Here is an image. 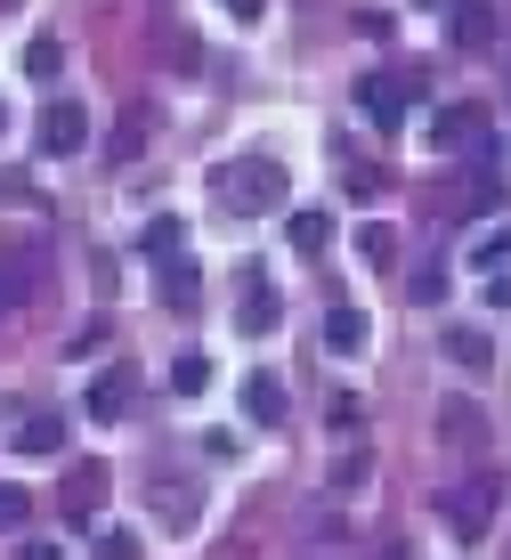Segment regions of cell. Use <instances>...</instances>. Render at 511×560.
I'll use <instances>...</instances> for the list:
<instances>
[{
    "mask_svg": "<svg viewBox=\"0 0 511 560\" xmlns=\"http://www.w3.org/2000/svg\"><path fill=\"white\" fill-rule=\"evenodd\" d=\"M439 422H446V431H455V439H471V422H479V415H471L463 398H446V415H439Z\"/></svg>",
    "mask_w": 511,
    "mask_h": 560,
    "instance_id": "cell-23",
    "label": "cell"
},
{
    "mask_svg": "<svg viewBox=\"0 0 511 560\" xmlns=\"http://www.w3.org/2000/svg\"><path fill=\"white\" fill-rule=\"evenodd\" d=\"M97 495H106V463H90V471H73V479H66V504L82 512V520H90V504H97Z\"/></svg>",
    "mask_w": 511,
    "mask_h": 560,
    "instance_id": "cell-16",
    "label": "cell"
},
{
    "mask_svg": "<svg viewBox=\"0 0 511 560\" xmlns=\"http://www.w3.org/2000/svg\"><path fill=\"white\" fill-rule=\"evenodd\" d=\"M33 139H42V154H82V147H90V106L49 98L42 122H33Z\"/></svg>",
    "mask_w": 511,
    "mask_h": 560,
    "instance_id": "cell-2",
    "label": "cell"
},
{
    "mask_svg": "<svg viewBox=\"0 0 511 560\" xmlns=\"http://www.w3.org/2000/svg\"><path fill=\"white\" fill-rule=\"evenodd\" d=\"M97 560H147V545L130 528H106V536H97Z\"/></svg>",
    "mask_w": 511,
    "mask_h": 560,
    "instance_id": "cell-20",
    "label": "cell"
},
{
    "mask_svg": "<svg viewBox=\"0 0 511 560\" xmlns=\"http://www.w3.org/2000/svg\"><path fill=\"white\" fill-rule=\"evenodd\" d=\"M9 447H16V455H57V447H66V415H25Z\"/></svg>",
    "mask_w": 511,
    "mask_h": 560,
    "instance_id": "cell-8",
    "label": "cell"
},
{
    "mask_svg": "<svg viewBox=\"0 0 511 560\" xmlns=\"http://www.w3.org/2000/svg\"><path fill=\"white\" fill-rule=\"evenodd\" d=\"M0 139H9V106H0Z\"/></svg>",
    "mask_w": 511,
    "mask_h": 560,
    "instance_id": "cell-27",
    "label": "cell"
},
{
    "mask_svg": "<svg viewBox=\"0 0 511 560\" xmlns=\"http://www.w3.org/2000/svg\"><path fill=\"white\" fill-rule=\"evenodd\" d=\"M211 203H220L228 220H268V211H284V163H268V154L220 163L211 171Z\"/></svg>",
    "mask_w": 511,
    "mask_h": 560,
    "instance_id": "cell-1",
    "label": "cell"
},
{
    "mask_svg": "<svg viewBox=\"0 0 511 560\" xmlns=\"http://www.w3.org/2000/svg\"><path fill=\"white\" fill-rule=\"evenodd\" d=\"M446 520H455V536H479L487 528V488L479 495H446Z\"/></svg>",
    "mask_w": 511,
    "mask_h": 560,
    "instance_id": "cell-18",
    "label": "cell"
},
{
    "mask_svg": "<svg viewBox=\"0 0 511 560\" xmlns=\"http://www.w3.org/2000/svg\"><path fill=\"white\" fill-rule=\"evenodd\" d=\"M439 350L455 358V365H471V374H487V365H496V350H487V334H479V325H446V341H439Z\"/></svg>",
    "mask_w": 511,
    "mask_h": 560,
    "instance_id": "cell-10",
    "label": "cell"
},
{
    "mask_svg": "<svg viewBox=\"0 0 511 560\" xmlns=\"http://www.w3.org/2000/svg\"><path fill=\"white\" fill-rule=\"evenodd\" d=\"M25 512H33V495H25V488H0V536L25 528Z\"/></svg>",
    "mask_w": 511,
    "mask_h": 560,
    "instance_id": "cell-21",
    "label": "cell"
},
{
    "mask_svg": "<svg viewBox=\"0 0 511 560\" xmlns=\"http://www.w3.org/2000/svg\"><path fill=\"white\" fill-rule=\"evenodd\" d=\"M415 9H446V0H415Z\"/></svg>",
    "mask_w": 511,
    "mask_h": 560,
    "instance_id": "cell-28",
    "label": "cell"
},
{
    "mask_svg": "<svg viewBox=\"0 0 511 560\" xmlns=\"http://www.w3.org/2000/svg\"><path fill=\"white\" fill-rule=\"evenodd\" d=\"M471 139L487 147V122H479V106H446L439 122H430V147H471Z\"/></svg>",
    "mask_w": 511,
    "mask_h": 560,
    "instance_id": "cell-9",
    "label": "cell"
},
{
    "mask_svg": "<svg viewBox=\"0 0 511 560\" xmlns=\"http://www.w3.org/2000/svg\"><path fill=\"white\" fill-rule=\"evenodd\" d=\"M9 301H16V284H9V268H0V317H9Z\"/></svg>",
    "mask_w": 511,
    "mask_h": 560,
    "instance_id": "cell-26",
    "label": "cell"
},
{
    "mask_svg": "<svg viewBox=\"0 0 511 560\" xmlns=\"http://www.w3.org/2000/svg\"><path fill=\"white\" fill-rule=\"evenodd\" d=\"M422 98V73H415V82H406V73H365V82H358V106L373 114V122H406V106H415Z\"/></svg>",
    "mask_w": 511,
    "mask_h": 560,
    "instance_id": "cell-3",
    "label": "cell"
},
{
    "mask_svg": "<svg viewBox=\"0 0 511 560\" xmlns=\"http://www.w3.org/2000/svg\"><path fill=\"white\" fill-rule=\"evenodd\" d=\"M390 244H398L390 228H365V236H358V253H365V260H390Z\"/></svg>",
    "mask_w": 511,
    "mask_h": 560,
    "instance_id": "cell-22",
    "label": "cell"
},
{
    "mask_svg": "<svg viewBox=\"0 0 511 560\" xmlns=\"http://www.w3.org/2000/svg\"><path fill=\"white\" fill-rule=\"evenodd\" d=\"M154 268H163V301H171V308H195V293H204L195 260H187V253H171V260H154Z\"/></svg>",
    "mask_w": 511,
    "mask_h": 560,
    "instance_id": "cell-12",
    "label": "cell"
},
{
    "mask_svg": "<svg viewBox=\"0 0 511 560\" xmlns=\"http://www.w3.org/2000/svg\"><path fill=\"white\" fill-rule=\"evenodd\" d=\"M171 390H179V398H204V390H211V358L187 350L179 365H171Z\"/></svg>",
    "mask_w": 511,
    "mask_h": 560,
    "instance_id": "cell-15",
    "label": "cell"
},
{
    "mask_svg": "<svg viewBox=\"0 0 511 560\" xmlns=\"http://www.w3.org/2000/svg\"><path fill=\"white\" fill-rule=\"evenodd\" d=\"M220 9L235 16V25H260V16H268V0H220Z\"/></svg>",
    "mask_w": 511,
    "mask_h": 560,
    "instance_id": "cell-24",
    "label": "cell"
},
{
    "mask_svg": "<svg viewBox=\"0 0 511 560\" xmlns=\"http://www.w3.org/2000/svg\"><path fill=\"white\" fill-rule=\"evenodd\" d=\"M171 253H187V228H179V220L163 211V220L147 228V260H171Z\"/></svg>",
    "mask_w": 511,
    "mask_h": 560,
    "instance_id": "cell-19",
    "label": "cell"
},
{
    "mask_svg": "<svg viewBox=\"0 0 511 560\" xmlns=\"http://www.w3.org/2000/svg\"><path fill=\"white\" fill-rule=\"evenodd\" d=\"M16 560H66V552H57V545H25V552H16Z\"/></svg>",
    "mask_w": 511,
    "mask_h": 560,
    "instance_id": "cell-25",
    "label": "cell"
},
{
    "mask_svg": "<svg viewBox=\"0 0 511 560\" xmlns=\"http://www.w3.org/2000/svg\"><path fill=\"white\" fill-rule=\"evenodd\" d=\"M446 25H455V49L496 42V9H487V0H446Z\"/></svg>",
    "mask_w": 511,
    "mask_h": 560,
    "instance_id": "cell-7",
    "label": "cell"
},
{
    "mask_svg": "<svg viewBox=\"0 0 511 560\" xmlns=\"http://www.w3.org/2000/svg\"><path fill=\"white\" fill-rule=\"evenodd\" d=\"M463 260H471V268H503V260H511V220H496L487 236H471Z\"/></svg>",
    "mask_w": 511,
    "mask_h": 560,
    "instance_id": "cell-14",
    "label": "cell"
},
{
    "mask_svg": "<svg viewBox=\"0 0 511 560\" xmlns=\"http://www.w3.org/2000/svg\"><path fill=\"white\" fill-rule=\"evenodd\" d=\"M130 398H139V390H130V374H97V382H90V415H97V422H123Z\"/></svg>",
    "mask_w": 511,
    "mask_h": 560,
    "instance_id": "cell-11",
    "label": "cell"
},
{
    "mask_svg": "<svg viewBox=\"0 0 511 560\" xmlns=\"http://www.w3.org/2000/svg\"><path fill=\"white\" fill-rule=\"evenodd\" d=\"M284 236H292V253H325L333 244V211H292Z\"/></svg>",
    "mask_w": 511,
    "mask_h": 560,
    "instance_id": "cell-13",
    "label": "cell"
},
{
    "mask_svg": "<svg viewBox=\"0 0 511 560\" xmlns=\"http://www.w3.org/2000/svg\"><path fill=\"white\" fill-rule=\"evenodd\" d=\"M365 341H373V325H365V308H349V301H333V308H325V350H333V358H358V350H365Z\"/></svg>",
    "mask_w": 511,
    "mask_h": 560,
    "instance_id": "cell-5",
    "label": "cell"
},
{
    "mask_svg": "<svg viewBox=\"0 0 511 560\" xmlns=\"http://www.w3.org/2000/svg\"><path fill=\"white\" fill-rule=\"evenodd\" d=\"M244 415L260 422V431H277V422L292 415V398H284V382L277 374H244Z\"/></svg>",
    "mask_w": 511,
    "mask_h": 560,
    "instance_id": "cell-6",
    "label": "cell"
},
{
    "mask_svg": "<svg viewBox=\"0 0 511 560\" xmlns=\"http://www.w3.org/2000/svg\"><path fill=\"white\" fill-rule=\"evenodd\" d=\"M235 293H244L235 325H244L252 341H260V334H277V293H268V268H260V260H244V268H235Z\"/></svg>",
    "mask_w": 511,
    "mask_h": 560,
    "instance_id": "cell-4",
    "label": "cell"
},
{
    "mask_svg": "<svg viewBox=\"0 0 511 560\" xmlns=\"http://www.w3.org/2000/svg\"><path fill=\"white\" fill-rule=\"evenodd\" d=\"M25 73H33V82H57V73H66V42H49V33H42V42L25 49Z\"/></svg>",
    "mask_w": 511,
    "mask_h": 560,
    "instance_id": "cell-17",
    "label": "cell"
}]
</instances>
